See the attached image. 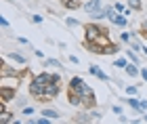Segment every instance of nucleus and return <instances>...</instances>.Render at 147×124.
Instances as JSON below:
<instances>
[{"instance_id":"1","label":"nucleus","mask_w":147,"mask_h":124,"mask_svg":"<svg viewBox=\"0 0 147 124\" xmlns=\"http://www.w3.org/2000/svg\"><path fill=\"white\" fill-rule=\"evenodd\" d=\"M51 80H53V74H49V71H42V74L34 76L32 82H30V95L40 97V101H42L44 99V90L51 84Z\"/></svg>"},{"instance_id":"2","label":"nucleus","mask_w":147,"mask_h":124,"mask_svg":"<svg viewBox=\"0 0 147 124\" xmlns=\"http://www.w3.org/2000/svg\"><path fill=\"white\" fill-rule=\"evenodd\" d=\"M101 34H109L107 28H103V25H97V23H88L84 25V40L86 42H97Z\"/></svg>"},{"instance_id":"3","label":"nucleus","mask_w":147,"mask_h":124,"mask_svg":"<svg viewBox=\"0 0 147 124\" xmlns=\"http://www.w3.org/2000/svg\"><path fill=\"white\" fill-rule=\"evenodd\" d=\"M74 93H78L80 97H82V103H84V107H92L95 105V101H97V97H95V90H92L88 84H82L78 90H74Z\"/></svg>"},{"instance_id":"4","label":"nucleus","mask_w":147,"mask_h":124,"mask_svg":"<svg viewBox=\"0 0 147 124\" xmlns=\"http://www.w3.org/2000/svg\"><path fill=\"white\" fill-rule=\"evenodd\" d=\"M59 93H61V84H57V82L51 80V84H49V86H46V90H44V99H42V101H46V99H55Z\"/></svg>"},{"instance_id":"5","label":"nucleus","mask_w":147,"mask_h":124,"mask_svg":"<svg viewBox=\"0 0 147 124\" xmlns=\"http://www.w3.org/2000/svg\"><path fill=\"white\" fill-rule=\"evenodd\" d=\"M82 9L88 13V15H95L97 11H101V9H103V0H88V2H84V4H82Z\"/></svg>"},{"instance_id":"6","label":"nucleus","mask_w":147,"mask_h":124,"mask_svg":"<svg viewBox=\"0 0 147 124\" xmlns=\"http://www.w3.org/2000/svg\"><path fill=\"white\" fill-rule=\"evenodd\" d=\"M15 93H17V88H13V86H0V101H4V103L15 101Z\"/></svg>"},{"instance_id":"7","label":"nucleus","mask_w":147,"mask_h":124,"mask_svg":"<svg viewBox=\"0 0 147 124\" xmlns=\"http://www.w3.org/2000/svg\"><path fill=\"white\" fill-rule=\"evenodd\" d=\"M19 82H21V76H0V86L19 88Z\"/></svg>"},{"instance_id":"8","label":"nucleus","mask_w":147,"mask_h":124,"mask_svg":"<svg viewBox=\"0 0 147 124\" xmlns=\"http://www.w3.org/2000/svg\"><path fill=\"white\" fill-rule=\"evenodd\" d=\"M88 69H90V74L95 76V78H99V80H101V82H109V76L105 74V71H103L101 67H99V65H90Z\"/></svg>"},{"instance_id":"9","label":"nucleus","mask_w":147,"mask_h":124,"mask_svg":"<svg viewBox=\"0 0 147 124\" xmlns=\"http://www.w3.org/2000/svg\"><path fill=\"white\" fill-rule=\"evenodd\" d=\"M124 71H126L130 78H139V76H141V63H135V65L128 63V65L124 67Z\"/></svg>"},{"instance_id":"10","label":"nucleus","mask_w":147,"mask_h":124,"mask_svg":"<svg viewBox=\"0 0 147 124\" xmlns=\"http://www.w3.org/2000/svg\"><path fill=\"white\" fill-rule=\"evenodd\" d=\"M67 103L74 107H80V105H84L82 103V97H80L78 93H74V90H67Z\"/></svg>"},{"instance_id":"11","label":"nucleus","mask_w":147,"mask_h":124,"mask_svg":"<svg viewBox=\"0 0 147 124\" xmlns=\"http://www.w3.org/2000/svg\"><path fill=\"white\" fill-rule=\"evenodd\" d=\"M120 51H122V46H120V44H113V42H109L107 46H103V55H118Z\"/></svg>"},{"instance_id":"12","label":"nucleus","mask_w":147,"mask_h":124,"mask_svg":"<svg viewBox=\"0 0 147 124\" xmlns=\"http://www.w3.org/2000/svg\"><path fill=\"white\" fill-rule=\"evenodd\" d=\"M84 84V78H80V76H74L71 80H69V84H67V90H78L80 86Z\"/></svg>"},{"instance_id":"13","label":"nucleus","mask_w":147,"mask_h":124,"mask_svg":"<svg viewBox=\"0 0 147 124\" xmlns=\"http://www.w3.org/2000/svg\"><path fill=\"white\" fill-rule=\"evenodd\" d=\"M9 59H11V61H15V63H19V65H25V63H28V59H25L21 53H17V51L9 53Z\"/></svg>"},{"instance_id":"14","label":"nucleus","mask_w":147,"mask_h":124,"mask_svg":"<svg viewBox=\"0 0 147 124\" xmlns=\"http://www.w3.org/2000/svg\"><path fill=\"white\" fill-rule=\"evenodd\" d=\"M130 49H135L137 53L143 51V42H141V38H139L137 34H132V38H130Z\"/></svg>"},{"instance_id":"15","label":"nucleus","mask_w":147,"mask_h":124,"mask_svg":"<svg viewBox=\"0 0 147 124\" xmlns=\"http://www.w3.org/2000/svg\"><path fill=\"white\" fill-rule=\"evenodd\" d=\"M128 57H116V61H113V67H116V69H124L126 67V65H128Z\"/></svg>"},{"instance_id":"16","label":"nucleus","mask_w":147,"mask_h":124,"mask_svg":"<svg viewBox=\"0 0 147 124\" xmlns=\"http://www.w3.org/2000/svg\"><path fill=\"white\" fill-rule=\"evenodd\" d=\"M63 6L65 9H80V6H82V2H80V0H63Z\"/></svg>"},{"instance_id":"17","label":"nucleus","mask_w":147,"mask_h":124,"mask_svg":"<svg viewBox=\"0 0 147 124\" xmlns=\"http://www.w3.org/2000/svg\"><path fill=\"white\" fill-rule=\"evenodd\" d=\"M42 116H46V118H51V120H59V112L57 109H42Z\"/></svg>"},{"instance_id":"18","label":"nucleus","mask_w":147,"mask_h":124,"mask_svg":"<svg viewBox=\"0 0 147 124\" xmlns=\"http://www.w3.org/2000/svg\"><path fill=\"white\" fill-rule=\"evenodd\" d=\"M126 57H128L132 63H141V59H139V55H137L135 49H126Z\"/></svg>"},{"instance_id":"19","label":"nucleus","mask_w":147,"mask_h":124,"mask_svg":"<svg viewBox=\"0 0 147 124\" xmlns=\"http://www.w3.org/2000/svg\"><path fill=\"white\" fill-rule=\"evenodd\" d=\"M44 65H46V67H61V61H59V59H53V57H46V59H44Z\"/></svg>"},{"instance_id":"20","label":"nucleus","mask_w":147,"mask_h":124,"mask_svg":"<svg viewBox=\"0 0 147 124\" xmlns=\"http://www.w3.org/2000/svg\"><path fill=\"white\" fill-rule=\"evenodd\" d=\"M126 4H128L130 9H135V11L143 9V2H141V0H126Z\"/></svg>"},{"instance_id":"21","label":"nucleus","mask_w":147,"mask_h":124,"mask_svg":"<svg viewBox=\"0 0 147 124\" xmlns=\"http://www.w3.org/2000/svg\"><path fill=\"white\" fill-rule=\"evenodd\" d=\"M65 25H67V28H80L82 23H80L78 19H74V17H67L65 19Z\"/></svg>"},{"instance_id":"22","label":"nucleus","mask_w":147,"mask_h":124,"mask_svg":"<svg viewBox=\"0 0 147 124\" xmlns=\"http://www.w3.org/2000/svg\"><path fill=\"white\" fill-rule=\"evenodd\" d=\"M126 95H139V86L137 84H128V86H124Z\"/></svg>"},{"instance_id":"23","label":"nucleus","mask_w":147,"mask_h":124,"mask_svg":"<svg viewBox=\"0 0 147 124\" xmlns=\"http://www.w3.org/2000/svg\"><path fill=\"white\" fill-rule=\"evenodd\" d=\"M90 114H78L76 118H74V122H90Z\"/></svg>"},{"instance_id":"24","label":"nucleus","mask_w":147,"mask_h":124,"mask_svg":"<svg viewBox=\"0 0 147 124\" xmlns=\"http://www.w3.org/2000/svg\"><path fill=\"white\" fill-rule=\"evenodd\" d=\"M130 38H132V34H130V32H122V34H120V42L130 44Z\"/></svg>"},{"instance_id":"25","label":"nucleus","mask_w":147,"mask_h":124,"mask_svg":"<svg viewBox=\"0 0 147 124\" xmlns=\"http://www.w3.org/2000/svg\"><path fill=\"white\" fill-rule=\"evenodd\" d=\"M21 114H23V116H34V107L25 105V107H21Z\"/></svg>"},{"instance_id":"26","label":"nucleus","mask_w":147,"mask_h":124,"mask_svg":"<svg viewBox=\"0 0 147 124\" xmlns=\"http://www.w3.org/2000/svg\"><path fill=\"white\" fill-rule=\"evenodd\" d=\"M111 112L116 116H122V107H120V105H111Z\"/></svg>"},{"instance_id":"27","label":"nucleus","mask_w":147,"mask_h":124,"mask_svg":"<svg viewBox=\"0 0 147 124\" xmlns=\"http://www.w3.org/2000/svg\"><path fill=\"white\" fill-rule=\"evenodd\" d=\"M0 25H2V28L6 30V28L11 25V23H9V19H6V17H0Z\"/></svg>"},{"instance_id":"28","label":"nucleus","mask_w":147,"mask_h":124,"mask_svg":"<svg viewBox=\"0 0 147 124\" xmlns=\"http://www.w3.org/2000/svg\"><path fill=\"white\" fill-rule=\"evenodd\" d=\"M32 21H34V23H42L44 19H42V15H32Z\"/></svg>"},{"instance_id":"29","label":"nucleus","mask_w":147,"mask_h":124,"mask_svg":"<svg viewBox=\"0 0 147 124\" xmlns=\"http://www.w3.org/2000/svg\"><path fill=\"white\" fill-rule=\"evenodd\" d=\"M113 9H116L118 13H124V4L122 2H116V4H113Z\"/></svg>"},{"instance_id":"30","label":"nucleus","mask_w":147,"mask_h":124,"mask_svg":"<svg viewBox=\"0 0 147 124\" xmlns=\"http://www.w3.org/2000/svg\"><path fill=\"white\" fill-rule=\"evenodd\" d=\"M15 103L19 107H25V105H28V99H15Z\"/></svg>"},{"instance_id":"31","label":"nucleus","mask_w":147,"mask_h":124,"mask_svg":"<svg viewBox=\"0 0 147 124\" xmlns=\"http://www.w3.org/2000/svg\"><path fill=\"white\" fill-rule=\"evenodd\" d=\"M67 59H69V61H71L74 65H80V59H78V57H76V55H69V57H67Z\"/></svg>"},{"instance_id":"32","label":"nucleus","mask_w":147,"mask_h":124,"mask_svg":"<svg viewBox=\"0 0 147 124\" xmlns=\"http://www.w3.org/2000/svg\"><path fill=\"white\" fill-rule=\"evenodd\" d=\"M141 78L147 82V67H143V65H141Z\"/></svg>"},{"instance_id":"33","label":"nucleus","mask_w":147,"mask_h":124,"mask_svg":"<svg viewBox=\"0 0 147 124\" xmlns=\"http://www.w3.org/2000/svg\"><path fill=\"white\" fill-rule=\"evenodd\" d=\"M90 118L92 120H99V118H101V112H90Z\"/></svg>"},{"instance_id":"34","label":"nucleus","mask_w":147,"mask_h":124,"mask_svg":"<svg viewBox=\"0 0 147 124\" xmlns=\"http://www.w3.org/2000/svg\"><path fill=\"white\" fill-rule=\"evenodd\" d=\"M17 42L23 44V46H28V44H30V40H25V38H17Z\"/></svg>"},{"instance_id":"35","label":"nucleus","mask_w":147,"mask_h":124,"mask_svg":"<svg viewBox=\"0 0 147 124\" xmlns=\"http://www.w3.org/2000/svg\"><path fill=\"white\" fill-rule=\"evenodd\" d=\"M141 112H147V101L141 99Z\"/></svg>"},{"instance_id":"36","label":"nucleus","mask_w":147,"mask_h":124,"mask_svg":"<svg viewBox=\"0 0 147 124\" xmlns=\"http://www.w3.org/2000/svg\"><path fill=\"white\" fill-rule=\"evenodd\" d=\"M34 55H36V57H40V59H44V53H42V51H38V49L34 51Z\"/></svg>"},{"instance_id":"37","label":"nucleus","mask_w":147,"mask_h":124,"mask_svg":"<svg viewBox=\"0 0 147 124\" xmlns=\"http://www.w3.org/2000/svg\"><path fill=\"white\" fill-rule=\"evenodd\" d=\"M141 30H143V32H147V19H143V23H141Z\"/></svg>"},{"instance_id":"38","label":"nucleus","mask_w":147,"mask_h":124,"mask_svg":"<svg viewBox=\"0 0 147 124\" xmlns=\"http://www.w3.org/2000/svg\"><path fill=\"white\" fill-rule=\"evenodd\" d=\"M143 122H147V112H145V114H143Z\"/></svg>"},{"instance_id":"39","label":"nucleus","mask_w":147,"mask_h":124,"mask_svg":"<svg viewBox=\"0 0 147 124\" xmlns=\"http://www.w3.org/2000/svg\"><path fill=\"white\" fill-rule=\"evenodd\" d=\"M143 53H145V55H147V46H143Z\"/></svg>"},{"instance_id":"40","label":"nucleus","mask_w":147,"mask_h":124,"mask_svg":"<svg viewBox=\"0 0 147 124\" xmlns=\"http://www.w3.org/2000/svg\"><path fill=\"white\" fill-rule=\"evenodd\" d=\"M9 2H13V0H9Z\"/></svg>"}]
</instances>
